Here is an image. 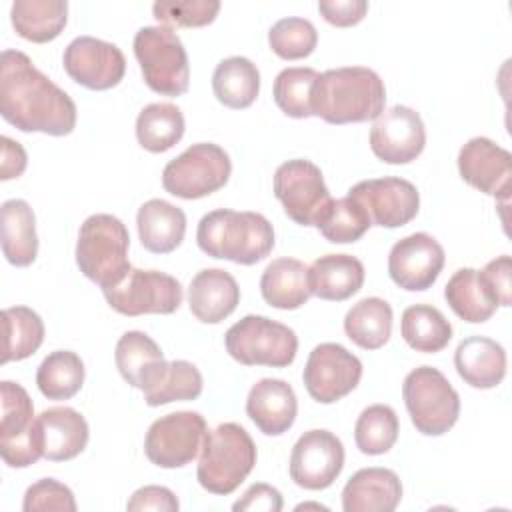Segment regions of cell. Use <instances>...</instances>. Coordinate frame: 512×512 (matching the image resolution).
Listing matches in <instances>:
<instances>
[{
    "label": "cell",
    "mask_w": 512,
    "mask_h": 512,
    "mask_svg": "<svg viewBox=\"0 0 512 512\" xmlns=\"http://www.w3.org/2000/svg\"><path fill=\"white\" fill-rule=\"evenodd\" d=\"M444 262L446 256L440 242L426 232H414L392 246L388 274L396 286L408 292H422L436 282Z\"/></svg>",
    "instance_id": "18"
},
{
    "label": "cell",
    "mask_w": 512,
    "mask_h": 512,
    "mask_svg": "<svg viewBox=\"0 0 512 512\" xmlns=\"http://www.w3.org/2000/svg\"><path fill=\"white\" fill-rule=\"evenodd\" d=\"M256 464V444L236 422L208 430L196 468L198 484L212 494H232Z\"/></svg>",
    "instance_id": "5"
},
{
    "label": "cell",
    "mask_w": 512,
    "mask_h": 512,
    "mask_svg": "<svg viewBox=\"0 0 512 512\" xmlns=\"http://www.w3.org/2000/svg\"><path fill=\"white\" fill-rule=\"evenodd\" d=\"M316 78H318V72L314 68H304V66L284 68L276 76L274 88H272L276 106L290 118L312 116L310 94Z\"/></svg>",
    "instance_id": "40"
},
{
    "label": "cell",
    "mask_w": 512,
    "mask_h": 512,
    "mask_svg": "<svg viewBox=\"0 0 512 512\" xmlns=\"http://www.w3.org/2000/svg\"><path fill=\"white\" fill-rule=\"evenodd\" d=\"M220 10L218 0H160L154 2V18L162 24L178 28H198L212 24Z\"/></svg>",
    "instance_id": "44"
},
{
    "label": "cell",
    "mask_w": 512,
    "mask_h": 512,
    "mask_svg": "<svg viewBox=\"0 0 512 512\" xmlns=\"http://www.w3.org/2000/svg\"><path fill=\"white\" fill-rule=\"evenodd\" d=\"M458 172L472 188L508 200L512 178V156L490 138H470L458 152Z\"/></svg>",
    "instance_id": "19"
},
{
    "label": "cell",
    "mask_w": 512,
    "mask_h": 512,
    "mask_svg": "<svg viewBox=\"0 0 512 512\" xmlns=\"http://www.w3.org/2000/svg\"><path fill=\"white\" fill-rule=\"evenodd\" d=\"M226 352L244 366H290L298 352L292 328L266 316L248 314L232 324L224 336Z\"/></svg>",
    "instance_id": "7"
},
{
    "label": "cell",
    "mask_w": 512,
    "mask_h": 512,
    "mask_svg": "<svg viewBox=\"0 0 512 512\" xmlns=\"http://www.w3.org/2000/svg\"><path fill=\"white\" fill-rule=\"evenodd\" d=\"M44 436V458L52 462H66L76 458L88 444L86 418L68 406H54L38 416Z\"/></svg>",
    "instance_id": "26"
},
{
    "label": "cell",
    "mask_w": 512,
    "mask_h": 512,
    "mask_svg": "<svg viewBox=\"0 0 512 512\" xmlns=\"http://www.w3.org/2000/svg\"><path fill=\"white\" fill-rule=\"evenodd\" d=\"M212 90L220 104L242 110L248 108L260 92V72L244 56H230L218 62L212 74Z\"/></svg>",
    "instance_id": "31"
},
{
    "label": "cell",
    "mask_w": 512,
    "mask_h": 512,
    "mask_svg": "<svg viewBox=\"0 0 512 512\" xmlns=\"http://www.w3.org/2000/svg\"><path fill=\"white\" fill-rule=\"evenodd\" d=\"M490 300L496 306H510L512 304V262L508 254H502L494 260H490L480 272H478Z\"/></svg>",
    "instance_id": "46"
},
{
    "label": "cell",
    "mask_w": 512,
    "mask_h": 512,
    "mask_svg": "<svg viewBox=\"0 0 512 512\" xmlns=\"http://www.w3.org/2000/svg\"><path fill=\"white\" fill-rule=\"evenodd\" d=\"M372 226L366 210L350 196L332 200L316 228L320 234L334 244H348L360 240Z\"/></svg>",
    "instance_id": "39"
},
{
    "label": "cell",
    "mask_w": 512,
    "mask_h": 512,
    "mask_svg": "<svg viewBox=\"0 0 512 512\" xmlns=\"http://www.w3.org/2000/svg\"><path fill=\"white\" fill-rule=\"evenodd\" d=\"M268 44L272 52L284 60H300L314 52L318 44V32L306 18H282L268 32Z\"/></svg>",
    "instance_id": "42"
},
{
    "label": "cell",
    "mask_w": 512,
    "mask_h": 512,
    "mask_svg": "<svg viewBox=\"0 0 512 512\" xmlns=\"http://www.w3.org/2000/svg\"><path fill=\"white\" fill-rule=\"evenodd\" d=\"M402 396L414 428L424 436L446 434L460 416V396L438 368H414L404 378Z\"/></svg>",
    "instance_id": "8"
},
{
    "label": "cell",
    "mask_w": 512,
    "mask_h": 512,
    "mask_svg": "<svg viewBox=\"0 0 512 512\" xmlns=\"http://www.w3.org/2000/svg\"><path fill=\"white\" fill-rule=\"evenodd\" d=\"M310 292L322 300L342 302L364 284V266L350 254H326L308 266Z\"/></svg>",
    "instance_id": "25"
},
{
    "label": "cell",
    "mask_w": 512,
    "mask_h": 512,
    "mask_svg": "<svg viewBox=\"0 0 512 512\" xmlns=\"http://www.w3.org/2000/svg\"><path fill=\"white\" fill-rule=\"evenodd\" d=\"M0 396H2V420H0V444H8L26 436L36 418H34V404L28 392L10 380L0 382Z\"/></svg>",
    "instance_id": "43"
},
{
    "label": "cell",
    "mask_w": 512,
    "mask_h": 512,
    "mask_svg": "<svg viewBox=\"0 0 512 512\" xmlns=\"http://www.w3.org/2000/svg\"><path fill=\"white\" fill-rule=\"evenodd\" d=\"M458 376L472 388H496L506 376L504 348L486 336L464 338L454 352Z\"/></svg>",
    "instance_id": "24"
},
{
    "label": "cell",
    "mask_w": 512,
    "mask_h": 512,
    "mask_svg": "<svg viewBox=\"0 0 512 512\" xmlns=\"http://www.w3.org/2000/svg\"><path fill=\"white\" fill-rule=\"evenodd\" d=\"M2 252L18 268L30 266L36 260V216L26 200L12 198L2 204Z\"/></svg>",
    "instance_id": "29"
},
{
    "label": "cell",
    "mask_w": 512,
    "mask_h": 512,
    "mask_svg": "<svg viewBox=\"0 0 512 512\" xmlns=\"http://www.w3.org/2000/svg\"><path fill=\"white\" fill-rule=\"evenodd\" d=\"M36 384L48 400H68L84 384V362L72 350L50 352L38 366Z\"/></svg>",
    "instance_id": "36"
},
{
    "label": "cell",
    "mask_w": 512,
    "mask_h": 512,
    "mask_svg": "<svg viewBox=\"0 0 512 512\" xmlns=\"http://www.w3.org/2000/svg\"><path fill=\"white\" fill-rule=\"evenodd\" d=\"M66 74L84 88L108 90L120 84L126 72L122 50L94 36L74 38L62 56Z\"/></svg>",
    "instance_id": "16"
},
{
    "label": "cell",
    "mask_w": 512,
    "mask_h": 512,
    "mask_svg": "<svg viewBox=\"0 0 512 512\" xmlns=\"http://www.w3.org/2000/svg\"><path fill=\"white\" fill-rule=\"evenodd\" d=\"M308 508H316V510H328L326 506L322 504H314V502H304V504H298L296 510H308Z\"/></svg>",
    "instance_id": "51"
},
{
    "label": "cell",
    "mask_w": 512,
    "mask_h": 512,
    "mask_svg": "<svg viewBox=\"0 0 512 512\" xmlns=\"http://www.w3.org/2000/svg\"><path fill=\"white\" fill-rule=\"evenodd\" d=\"M298 400L292 386L280 378L258 380L246 398V414L266 436H280L292 428Z\"/></svg>",
    "instance_id": "20"
},
{
    "label": "cell",
    "mask_w": 512,
    "mask_h": 512,
    "mask_svg": "<svg viewBox=\"0 0 512 512\" xmlns=\"http://www.w3.org/2000/svg\"><path fill=\"white\" fill-rule=\"evenodd\" d=\"M398 416L388 404L364 408L354 426V440L362 454H386L398 440Z\"/></svg>",
    "instance_id": "38"
},
{
    "label": "cell",
    "mask_w": 512,
    "mask_h": 512,
    "mask_svg": "<svg viewBox=\"0 0 512 512\" xmlns=\"http://www.w3.org/2000/svg\"><path fill=\"white\" fill-rule=\"evenodd\" d=\"M368 214L372 226L398 228L416 218L420 208V194L416 186L404 178L384 176L354 184L348 190Z\"/></svg>",
    "instance_id": "14"
},
{
    "label": "cell",
    "mask_w": 512,
    "mask_h": 512,
    "mask_svg": "<svg viewBox=\"0 0 512 512\" xmlns=\"http://www.w3.org/2000/svg\"><path fill=\"white\" fill-rule=\"evenodd\" d=\"M426 146V128L420 114L396 104L384 110L370 128V148L386 164H408Z\"/></svg>",
    "instance_id": "17"
},
{
    "label": "cell",
    "mask_w": 512,
    "mask_h": 512,
    "mask_svg": "<svg viewBox=\"0 0 512 512\" xmlns=\"http://www.w3.org/2000/svg\"><path fill=\"white\" fill-rule=\"evenodd\" d=\"M0 114L22 132L66 136L76 126V104L20 50L0 56Z\"/></svg>",
    "instance_id": "1"
},
{
    "label": "cell",
    "mask_w": 512,
    "mask_h": 512,
    "mask_svg": "<svg viewBox=\"0 0 512 512\" xmlns=\"http://www.w3.org/2000/svg\"><path fill=\"white\" fill-rule=\"evenodd\" d=\"M134 56L144 82L162 96H182L190 84L188 54L168 26H144L134 36Z\"/></svg>",
    "instance_id": "6"
},
{
    "label": "cell",
    "mask_w": 512,
    "mask_h": 512,
    "mask_svg": "<svg viewBox=\"0 0 512 512\" xmlns=\"http://www.w3.org/2000/svg\"><path fill=\"white\" fill-rule=\"evenodd\" d=\"M128 248L130 236L120 218L92 214L82 222L78 232L76 264L88 280L108 290L118 286L132 270Z\"/></svg>",
    "instance_id": "4"
},
{
    "label": "cell",
    "mask_w": 512,
    "mask_h": 512,
    "mask_svg": "<svg viewBox=\"0 0 512 512\" xmlns=\"http://www.w3.org/2000/svg\"><path fill=\"white\" fill-rule=\"evenodd\" d=\"M232 172L230 156L214 142L188 146L162 170V186L176 198L196 200L226 186Z\"/></svg>",
    "instance_id": "9"
},
{
    "label": "cell",
    "mask_w": 512,
    "mask_h": 512,
    "mask_svg": "<svg viewBox=\"0 0 512 512\" xmlns=\"http://www.w3.org/2000/svg\"><path fill=\"white\" fill-rule=\"evenodd\" d=\"M260 292L266 304L280 310H296L312 296L308 266L296 258L272 260L260 278Z\"/></svg>",
    "instance_id": "28"
},
{
    "label": "cell",
    "mask_w": 512,
    "mask_h": 512,
    "mask_svg": "<svg viewBox=\"0 0 512 512\" xmlns=\"http://www.w3.org/2000/svg\"><path fill=\"white\" fill-rule=\"evenodd\" d=\"M384 104V82L366 66L326 70L318 74L310 94L312 116L328 124L376 120L384 112Z\"/></svg>",
    "instance_id": "2"
},
{
    "label": "cell",
    "mask_w": 512,
    "mask_h": 512,
    "mask_svg": "<svg viewBox=\"0 0 512 512\" xmlns=\"http://www.w3.org/2000/svg\"><path fill=\"white\" fill-rule=\"evenodd\" d=\"M318 10L326 22L346 28V26L358 24L366 16L368 2H364V0H320Z\"/></svg>",
    "instance_id": "48"
},
{
    "label": "cell",
    "mask_w": 512,
    "mask_h": 512,
    "mask_svg": "<svg viewBox=\"0 0 512 512\" xmlns=\"http://www.w3.org/2000/svg\"><path fill=\"white\" fill-rule=\"evenodd\" d=\"M10 20L18 36L44 44L60 36L68 20L66 0H16Z\"/></svg>",
    "instance_id": "30"
},
{
    "label": "cell",
    "mask_w": 512,
    "mask_h": 512,
    "mask_svg": "<svg viewBox=\"0 0 512 512\" xmlns=\"http://www.w3.org/2000/svg\"><path fill=\"white\" fill-rule=\"evenodd\" d=\"M284 506L282 502V494L264 482L252 484L240 500H236L232 504V510L236 512H280Z\"/></svg>",
    "instance_id": "47"
},
{
    "label": "cell",
    "mask_w": 512,
    "mask_h": 512,
    "mask_svg": "<svg viewBox=\"0 0 512 512\" xmlns=\"http://www.w3.org/2000/svg\"><path fill=\"white\" fill-rule=\"evenodd\" d=\"M196 242L212 258L252 266L272 252L274 228L258 212L218 208L200 218Z\"/></svg>",
    "instance_id": "3"
},
{
    "label": "cell",
    "mask_w": 512,
    "mask_h": 512,
    "mask_svg": "<svg viewBox=\"0 0 512 512\" xmlns=\"http://www.w3.org/2000/svg\"><path fill=\"white\" fill-rule=\"evenodd\" d=\"M4 350L2 364L32 356L44 342V322L28 306H12L2 312Z\"/></svg>",
    "instance_id": "37"
},
{
    "label": "cell",
    "mask_w": 512,
    "mask_h": 512,
    "mask_svg": "<svg viewBox=\"0 0 512 512\" xmlns=\"http://www.w3.org/2000/svg\"><path fill=\"white\" fill-rule=\"evenodd\" d=\"M202 394V374L188 360H172L160 382L144 392L148 406H162L174 400H196Z\"/></svg>",
    "instance_id": "41"
},
{
    "label": "cell",
    "mask_w": 512,
    "mask_h": 512,
    "mask_svg": "<svg viewBox=\"0 0 512 512\" xmlns=\"http://www.w3.org/2000/svg\"><path fill=\"white\" fill-rule=\"evenodd\" d=\"M114 360L122 378L142 392L152 390L168 366L160 346L140 330H130L120 336Z\"/></svg>",
    "instance_id": "21"
},
{
    "label": "cell",
    "mask_w": 512,
    "mask_h": 512,
    "mask_svg": "<svg viewBox=\"0 0 512 512\" xmlns=\"http://www.w3.org/2000/svg\"><path fill=\"white\" fill-rule=\"evenodd\" d=\"M344 468V446L330 430L304 432L290 454V478L306 490H324Z\"/></svg>",
    "instance_id": "15"
},
{
    "label": "cell",
    "mask_w": 512,
    "mask_h": 512,
    "mask_svg": "<svg viewBox=\"0 0 512 512\" xmlns=\"http://www.w3.org/2000/svg\"><path fill=\"white\" fill-rule=\"evenodd\" d=\"M272 186L286 216L300 226H316L332 202L320 168L304 158L280 164Z\"/></svg>",
    "instance_id": "10"
},
{
    "label": "cell",
    "mask_w": 512,
    "mask_h": 512,
    "mask_svg": "<svg viewBox=\"0 0 512 512\" xmlns=\"http://www.w3.org/2000/svg\"><path fill=\"white\" fill-rule=\"evenodd\" d=\"M240 302V288L234 276L222 268L200 270L188 288L190 312L204 324H218L228 318Z\"/></svg>",
    "instance_id": "23"
},
{
    "label": "cell",
    "mask_w": 512,
    "mask_h": 512,
    "mask_svg": "<svg viewBox=\"0 0 512 512\" xmlns=\"http://www.w3.org/2000/svg\"><path fill=\"white\" fill-rule=\"evenodd\" d=\"M206 420L192 410H180L154 420L144 438L146 458L160 468H182L202 450Z\"/></svg>",
    "instance_id": "11"
},
{
    "label": "cell",
    "mask_w": 512,
    "mask_h": 512,
    "mask_svg": "<svg viewBox=\"0 0 512 512\" xmlns=\"http://www.w3.org/2000/svg\"><path fill=\"white\" fill-rule=\"evenodd\" d=\"M24 512H38V510H64V512H74L76 510V500L72 490L54 480V478H42L28 486L22 502Z\"/></svg>",
    "instance_id": "45"
},
{
    "label": "cell",
    "mask_w": 512,
    "mask_h": 512,
    "mask_svg": "<svg viewBox=\"0 0 512 512\" xmlns=\"http://www.w3.org/2000/svg\"><path fill=\"white\" fill-rule=\"evenodd\" d=\"M180 508L178 498L172 490L164 486H142L138 488L130 500L126 502V510H160V512H176Z\"/></svg>",
    "instance_id": "49"
},
{
    "label": "cell",
    "mask_w": 512,
    "mask_h": 512,
    "mask_svg": "<svg viewBox=\"0 0 512 512\" xmlns=\"http://www.w3.org/2000/svg\"><path fill=\"white\" fill-rule=\"evenodd\" d=\"M402 500V484L388 468H362L342 490L344 512H392Z\"/></svg>",
    "instance_id": "22"
},
{
    "label": "cell",
    "mask_w": 512,
    "mask_h": 512,
    "mask_svg": "<svg viewBox=\"0 0 512 512\" xmlns=\"http://www.w3.org/2000/svg\"><path fill=\"white\" fill-rule=\"evenodd\" d=\"M362 378V362L342 344H318L304 366L302 380L308 394L320 404H332L350 394Z\"/></svg>",
    "instance_id": "13"
},
{
    "label": "cell",
    "mask_w": 512,
    "mask_h": 512,
    "mask_svg": "<svg viewBox=\"0 0 512 512\" xmlns=\"http://www.w3.org/2000/svg\"><path fill=\"white\" fill-rule=\"evenodd\" d=\"M136 224L140 242L148 252L168 254L184 240L186 214L162 198H152L138 208Z\"/></svg>",
    "instance_id": "27"
},
{
    "label": "cell",
    "mask_w": 512,
    "mask_h": 512,
    "mask_svg": "<svg viewBox=\"0 0 512 512\" xmlns=\"http://www.w3.org/2000/svg\"><path fill=\"white\" fill-rule=\"evenodd\" d=\"M400 334L404 342L424 354L440 352L452 338V324L430 304H414L402 312Z\"/></svg>",
    "instance_id": "33"
},
{
    "label": "cell",
    "mask_w": 512,
    "mask_h": 512,
    "mask_svg": "<svg viewBox=\"0 0 512 512\" xmlns=\"http://www.w3.org/2000/svg\"><path fill=\"white\" fill-rule=\"evenodd\" d=\"M444 298L452 312L470 324L486 322L498 308L474 268L456 270L444 288Z\"/></svg>",
    "instance_id": "35"
},
{
    "label": "cell",
    "mask_w": 512,
    "mask_h": 512,
    "mask_svg": "<svg viewBox=\"0 0 512 512\" xmlns=\"http://www.w3.org/2000/svg\"><path fill=\"white\" fill-rule=\"evenodd\" d=\"M0 146H2L0 178L12 180V178L22 176V172L26 170V164H28V156H26V150L22 148V144L8 136H2Z\"/></svg>",
    "instance_id": "50"
},
{
    "label": "cell",
    "mask_w": 512,
    "mask_h": 512,
    "mask_svg": "<svg viewBox=\"0 0 512 512\" xmlns=\"http://www.w3.org/2000/svg\"><path fill=\"white\" fill-rule=\"evenodd\" d=\"M184 136V114L176 104L154 102L136 118L138 144L148 152H166Z\"/></svg>",
    "instance_id": "34"
},
{
    "label": "cell",
    "mask_w": 512,
    "mask_h": 512,
    "mask_svg": "<svg viewBox=\"0 0 512 512\" xmlns=\"http://www.w3.org/2000/svg\"><path fill=\"white\" fill-rule=\"evenodd\" d=\"M346 336L364 350L382 348L392 334V308L378 296L362 298L344 316Z\"/></svg>",
    "instance_id": "32"
},
{
    "label": "cell",
    "mask_w": 512,
    "mask_h": 512,
    "mask_svg": "<svg viewBox=\"0 0 512 512\" xmlns=\"http://www.w3.org/2000/svg\"><path fill=\"white\" fill-rule=\"evenodd\" d=\"M102 292L108 306L124 316L172 314L182 304L180 282L158 270L132 268L118 286Z\"/></svg>",
    "instance_id": "12"
}]
</instances>
